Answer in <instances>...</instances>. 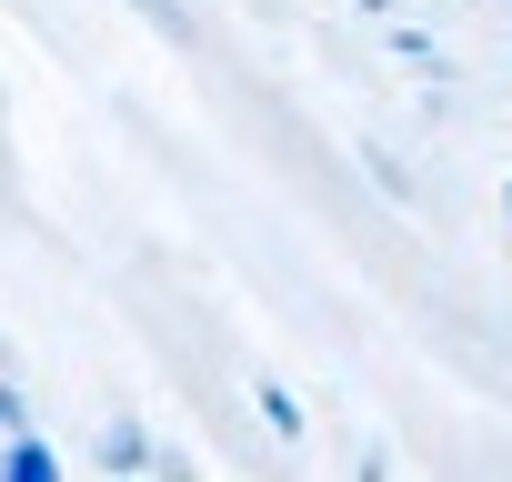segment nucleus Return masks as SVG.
Listing matches in <instances>:
<instances>
[{"label":"nucleus","mask_w":512,"mask_h":482,"mask_svg":"<svg viewBox=\"0 0 512 482\" xmlns=\"http://www.w3.org/2000/svg\"><path fill=\"white\" fill-rule=\"evenodd\" d=\"M0 472H11V482H51L61 462H51V442H41V432H11V452H0Z\"/></svg>","instance_id":"1"},{"label":"nucleus","mask_w":512,"mask_h":482,"mask_svg":"<svg viewBox=\"0 0 512 482\" xmlns=\"http://www.w3.org/2000/svg\"><path fill=\"white\" fill-rule=\"evenodd\" d=\"M111 472H151V442H141V432H131V422H121V432H111Z\"/></svg>","instance_id":"2"},{"label":"nucleus","mask_w":512,"mask_h":482,"mask_svg":"<svg viewBox=\"0 0 512 482\" xmlns=\"http://www.w3.org/2000/svg\"><path fill=\"white\" fill-rule=\"evenodd\" d=\"M262 412H272V432H302V402H292L282 382H262Z\"/></svg>","instance_id":"3"},{"label":"nucleus","mask_w":512,"mask_h":482,"mask_svg":"<svg viewBox=\"0 0 512 482\" xmlns=\"http://www.w3.org/2000/svg\"><path fill=\"white\" fill-rule=\"evenodd\" d=\"M0 432H31V422H21V392H11V382H0Z\"/></svg>","instance_id":"4"},{"label":"nucleus","mask_w":512,"mask_h":482,"mask_svg":"<svg viewBox=\"0 0 512 482\" xmlns=\"http://www.w3.org/2000/svg\"><path fill=\"white\" fill-rule=\"evenodd\" d=\"M0 452H11V442H0Z\"/></svg>","instance_id":"5"}]
</instances>
